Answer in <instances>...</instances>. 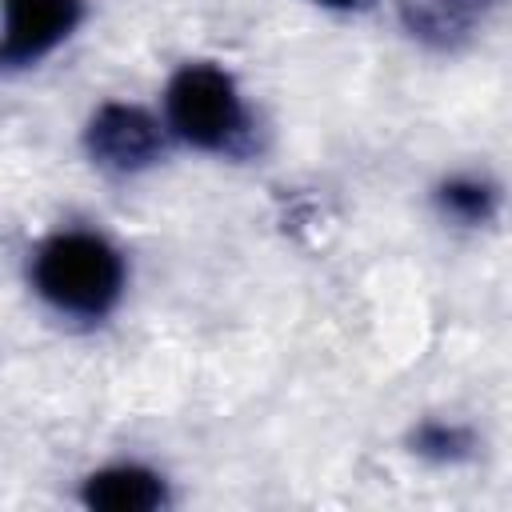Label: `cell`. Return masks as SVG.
Wrapping results in <instances>:
<instances>
[{
    "label": "cell",
    "instance_id": "obj_1",
    "mask_svg": "<svg viewBox=\"0 0 512 512\" xmlns=\"http://www.w3.org/2000/svg\"><path fill=\"white\" fill-rule=\"evenodd\" d=\"M32 284L52 308L96 320L120 300L124 260L96 232H60L36 248Z\"/></svg>",
    "mask_w": 512,
    "mask_h": 512
},
{
    "label": "cell",
    "instance_id": "obj_2",
    "mask_svg": "<svg viewBox=\"0 0 512 512\" xmlns=\"http://www.w3.org/2000/svg\"><path fill=\"white\" fill-rule=\"evenodd\" d=\"M168 124L204 152H228L244 136V104L232 76L216 64H184L168 84Z\"/></svg>",
    "mask_w": 512,
    "mask_h": 512
},
{
    "label": "cell",
    "instance_id": "obj_3",
    "mask_svg": "<svg viewBox=\"0 0 512 512\" xmlns=\"http://www.w3.org/2000/svg\"><path fill=\"white\" fill-rule=\"evenodd\" d=\"M84 144H88V156L108 168V172H140L148 164L160 160L164 152V132L160 124L136 108V104H104L88 132H84Z\"/></svg>",
    "mask_w": 512,
    "mask_h": 512
},
{
    "label": "cell",
    "instance_id": "obj_4",
    "mask_svg": "<svg viewBox=\"0 0 512 512\" xmlns=\"http://www.w3.org/2000/svg\"><path fill=\"white\" fill-rule=\"evenodd\" d=\"M84 16V0H4V44L8 68H24L52 52Z\"/></svg>",
    "mask_w": 512,
    "mask_h": 512
},
{
    "label": "cell",
    "instance_id": "obj_5",
    "mask_svg": "<svg viewBox=\"0 0 512 512\" xmlns=\"http://www.w3.org/2000/svg\"><path fill=\"white\" fill-rule=\"evenodd\" d=\"M500 0H404V28L428 48H456L472 36L476 20Z\"/></svg>",
    "mask_w": 512,
    "mask_h": 512
},
{
    "label": "cell",
    "instance_id": "obj_6",
    "mask_svg": "<svg viewBox=\"0 0 512 512\" xmlns=\"http://www.w3.org/2000/svg\"><path fill=\"white\" fill-rule=\"evenodd\" d=\"M80 496L96 512H152L168 500L164 480L140 464H112V468L92 472Z\"/></svg>",
    "mask_w": 512,
    "mask_h": 512
},
{
    "label": "cell",
    "instance_id": "obj_7",
    "mask_svg": "<svg viewBox=\"0 0 512 512\" xmlns=\"http://www.w3.org/2000/svg\"><path fill=\"white\" fill-rule=\"evenodd\" d=\"M440 208L444 216L460 220V224H484L496 216V204H500V192L488 184V180H476V176H456L448 184H440Z\"/></svg>",
    "mask_w": 512,
    "mask_h": 512
},
{
    "label": "cell",
    "instance_id": "obj_8",
    "mask_svg": "<svg viewBox=\"0 0 512 512\" xmlns=\"http://www.w3.org/2000/svg\"><path fill=\"white\" fill-rule=\"evenodd\" d=\"M412 448H416L420 456L436 460V464H456V460H468V456H472L476 440H472V432H468V428H460V424L428 420V424H420V428H416Z\"/></svg>",
    "mask_w": 512,
    "mask_h": 512
},
{
    "label": "cell",
    "instance_id": "obj_9",
    "mask_svg": "<svg viewBox=\"0 0 512 512\" xmlns=\"http://www.w3.org/2000/svg\"><path fill=\"white\" fill-rule=\"evenodd\" d=\"M316 4H324V8H360L368 0H316Z\"/></svg>",
    "mask_w": 512,
    "mask_h": 512
}]
</instances>
